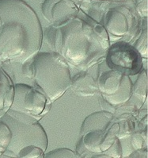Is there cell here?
I'll return each mask as SVG.
<instances>
[{"label": "cell", "instance_id": "1", "mask_svg": "<svg viewBox=\"0 0 148 158\" xmlns=\"http://www.w3.org/2000/svg\"><path fill=\"white\" fill-rule=\"evenodd\" d=\"M0 60L24 64L39 52L43 40L35 11L23 0H0Z\"/></svg>", "mask_w": 148, "mask_h": 158}, {"label": "cell", "instance_id": "2", "mask_svg": "<svg viewBox=\"0 0 148 158\" xmlns=\"http://www.w3.org/2000/svg\"><path fill=\"white\" fill-rule=\"evenodd\" d=\"M48 44L52 52L79 69L94 64L106 55L109 38L104 27L74 17L47 32Z\"/></svg>", "mask_w": 148, "mask_h": 158}, {"label": "cell", "instance_id": "3", "mask_svg": "<svg viewBox=\"0 0 148 158\" xmlns=\"http://www.w3.org/2000/svg\"><path fill=\"white\" fill-rule=\"evenodd\" d=\"M23 75L34 79L38 90L51 102L62 96L70 88V67L56 52H38L23 64Z\"/></svg>", "mask_w": 148, "mask_h": 158}, {"label": "cell", "instance_id": "4", "mask_svg": "<svg viewBox=\"0 0 148 158\" xmlns=\"http://www.w3.org/2000/svg\"><path fill=\"white\" fill-rule=\"evenodd\" d=\"M2 122L10 131V140L6 152L10 156L22 158H43L48 146V138L39 122L26 118L6 114Z\"/></svg>", "mask_w": 148, "mask_h": 158}, {"label": "cell", "instance_id": "5", "mask_svg": "<svg viewBox=\"0 0 148 158\" xmlns=\"http://www.w3.org/2000/svg\"><path fill=\"white\" fill-rule=\"evenodd\" d=\"M51 102L37 88L24 84L14 85V94L10 110L33 116L38 120L49 111Z\"/></svg>", "mask_w": 148, "mask_h": 158}, {"label": "cell", "instance_id": "6", "mask_svg": "<svg viewBox=\"0 0 148 158\" xmlns=\"http://www.w3.org/2000/svg\"><path fill=\"white\" fill-rule=\"evenodd\" d=\"M106 62L109 67L127 76L138 74L142 66V57L134 46L122 41L109 47Z\"/></svg>", "mask_w": 148, "mask_h": 158}, {"label": "cell", "instance_id": "7", "mask_svg": "<svg viewBox=\"0 0 148 158\" xmlns=\"http://www.w3.org/2000/svg\"><path fill=\"white\" fill-rule=\"evenodd\" d=\"M132 16L127 8L117 7L109 10L104 20V29L108 35L111 34L119 39L129 32Z\"/></svg>", "mask_w": 148, "mask_h": 158}, {"label": "cell", "instance_id": "8", "mask_svg": "<svg viewBox=\"0 0 148 158\" xmlns=\"http://www.w3.org/2000/svg\"><path fill=\"white\" fill-rule=\"evenodd\" d=\"M45 3L53 6H43L44 17L53 26H59L74 17L78 12V5L74 0H45Z\"/></svg>", "mask_w": 148, "mask_h": 158}, {"label": "cell", "instance_id": "9", "mask_svg": "<svg viewBox=\"0 0 148 158\" xmlns=\"http://www.w3.org/2000/svg\"><path fill=\"white\" fill-rule=\"evenodd\" d=\"M98 70L96 81L99 92L102 95H113L120 87L124 74L109 67L106 61L99 65Z\"/></svg>", "mask_w": 148, "mask_h": 158}, {"label": "cell", "instance_id": "10", "mask_svg": "<svg viewBox=\"0 0 148 158\" xmlns=\"http://www.w3.org/2000/svg\"><path fill=\"white\" fill-rule=\"evenodd\" d=\"M70 88L78 96H94L99 93L96 80L87 73H79L71 78Z\"/></svg>", "mask_w": 148, "mask_h": 158}, {"label": "cell", "instance_id": "11", "mask_svg": "<svg viewBox=\"0 0 148 158\" xmlns=\"http://www.w3.org/2000/svg\"><path fill=\"white\" fill-rule=\"evenodd\" d=\"M113 114L106 111L95 112L87 116L82 125L80 134L83 136L92 131H106L113 118Z\"/></svg>", "mask_w": 148, "mask_h": 158}, {"label": "cell", "instance_id": "12", "mask_svg": "<svg viewBox=\"0 0 148 158\" xmlns=\"http://www.w3.org/2000/svg\"><path fill=\"white\" fill-rule=\"evenodd\" d=\"M132 95V84L129 76L124 75L120 85L117 91L110 95H102L104 99L107 100L113 106H119L128 102Z\"/></svg>", "mask_w": 148, "mask_h": 158}, {"label": "cell", "instance_id": "13", "mask_svg": "<svg viewBox=\"0 0 148 158\" xmlns=\"http://www.w3.org/2000/svg\"><path fill=\"white\" fill-rule=\"evenodd\" d=\"M106 131H92L82 136V144L91 153H101L100 145L105 140Z\"/></svg>", "mask_w": 148, "mask_h": 158}, {"label": "cell", "instance_id": "14", "mask_svg": "<svg viewBox=\"0 0 148 158\" xmlns=\"http://www.w3.org/2000/svg\"><path fill=\"white\" fill-rule=\"evenodd\" d=\"M132 93L142 102H145L147 95V76L146 70H142L137 79L136 82L132 86Z\"/></svg>", "mask_w": 148, "mask_h": 158}, {"label": "cell", "instance_id": "15", "mask_svg": "<svg viewBox=\"0 0 148 158\" xmlns=\"http://www.w3.org/2000/svg\"><path fill=\"white\" fill-rule=\"evenodd\" d=\"M133 46L141 57L144 59L147 58V29L142 32L140 37L137 39Z\"/></svg>", "mask_w": 148, "mask_h": 158}, {"label": "cell", "instance_id": "16", "mask_svg": "<svg viewBox=\"0 0 148 158\" xmlns=\"http://www.w3.org/2000/svg\"><path fill=\"white\" fill-rule=\"evenodd\" d=\"M44 157L47 158H78L80 157L76 152L66 148H60V149H55L49 152L45 153Z\"/></svg>", "mask_w": 148, "mask_h": 158}, {"label": "cell", "instance_id": "17", "mask_svg": "<svg viewBox=\"0 0 148 158\" xmlns=\"http://www.w3.org/2000/svg\"><path fill=\"white\" fill-rule=\"evenodd\" d=\"M10 140V131L6 124L0 123V146L7 148Z\"/></svg>", "mask_w": 148, "mask_h": 158}, {"label": "cell", "instance_id": "18", "mask_svg": "<svg viewBox=\"0 0 148 158\" xmlns=\"http://www.w3.org/2000/svg\"><path fill=\"white\" fill-rule=\"evenodd\" d=\"M121 152H122V148L120 145V141L118 139H116L114 143L112 145V146L105 151L103 153L107 155L109 157H120L121 156Z\"/></svg>", "mask_w": 148, "mask_h": 158}, {"label": "cell", "instance_id": "19", "mask_svg": "<svg viewBox=\"0 0 148 158\" xmlns=\"http://www.w3.org/2000/svg\"><path fill=\"white\" fill-rule=\"evenodd\" d=\"M143 138H142V136L139 134H135L132 136L131 140V146L133 147L135 150H138V149H141L143 145Z\"/></svg>", "mask_w": 148, "mask_h": 158}, {"label": "cell", "instance_id": "20", "mask_svg": "<svg viewBox=\"0 0 148 158\" xmlns=\"http://www.w3.org/2000/svg\"><path fill=\"white\" fill-rule=\"evenodd\" d=\"M136 10L142 17L147 16V0H137Z\"/></svg>", "mask_w": 148, "mask_h": 158}, {"label": "cell", "instance_id": "21", "mask_svg": "<svg viewBox=\"0 0 148 158\" xmlns=\"http://www.w3.org/2000/svg\"><path fill=\"white\" fill-rule=\"evenodd\" d=\"M99 104H100V107L102 108V110L103 111L109 112V113L114 114L115 110V106L113 105H112L111 103H109L107 100L104 99L103 97L99 99Z\"/></svg>", "mask_w": 148, "mask_h": 158}]
</instances>
